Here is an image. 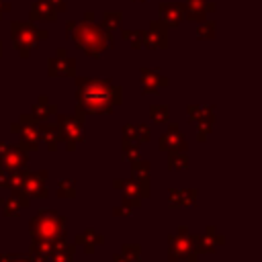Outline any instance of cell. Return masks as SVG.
I'll return each mask as SVG.
<instances>
[{"label":"cell","instance_id":"obj_2","mask_svg":"<svg viewBox=\"0 0 262 262\" xmlns=\"http://www.w3.org/2000/svg\"><path fill=\"white\" fill-rule=\"evenodd\" d=\"M74 45L78 49H82L86 55L90 57H100L104 51L111 49L113 45V33L104 31L98 23L94 20H82L76 23L74 31L70 33Z\"/></svg>","mask_w":262,"mask_h":262},{"label":"cell","instance_id":"obj_29","mask_svg":"<svg viewBox=\"0 0 262 262\" xmlns=\"http://www.w3.org/2000/svg\"><path fill=\"white\" fill-rule=\"evenodd\" d=\"M121 160L123 162H129V164L137 162L139 160V143L123 139V143H121Z\"/></svg>","mask_w":262,"mask_h":262},{"label":"cell","instance_id":"obj_46","mask_svg":"<svg viewBox=\"0 0 262 262\" xmlns=\"http://www.w3.org/2000/svg\"><path fill=\"white\" fill-rule=\"evenodd\" d=\"M0 57H2V41H0Z\"/></svg>","mask_w":262,"mask_h":262},{"label":"cell","instance_id":"obj_47","mask_svg":"<svg viewBox=\"0 0 262 262\" xmlns=\"http://www.w3.org/2000/svg\"><path fill=\"white\" fill-rule=\"evenodd\" d=\"M135 2H145V0H135Z\"/></svg>","mask_w":262,"mask_h":262},{"label":"cell","instance_id":"obj_35","mask_svg":"<svg viewBox=\"0 0 262 262\" xmlns=\"http://www.w3.org/2000/svg\"><path fill=\"white\" fill-rule=\"evenodd\" d=\"M121 254L127 256V258H131V260H139L141 258V246L139 244H123Z\"/></svg>","mask_w":262,"mask_h":262},{"label":"cell","instance_id":"obj_5","mask_svg":"<svg viewBox=\"0 0 262 262\" xmlns=\"http://www.w3.org/2000/svg\"><path fill=\"white\" fill-rule=\"evenodd\" d=\"M84 123H86V113L78 104H76L74 113H57V123L55 125L59 129L61 141H63L68 151H74L86 139Z\"/></svg>","mask_w":262,"mask_h":262},{"label":"cell","instance_id":"obj_1","mask_svg":"<svg viewBox=\"0 0 262 262\" xmlns=\"http://www.w3.org/2000/svg\"><path fill=\"white\" fill-rule=\"evenodd\" d=\"M123 102V88L111 78H76V104L90 115H108Z\"/></svg>","mask_w":262,"mask_h":262},{"label":"cell","instance_id":"obj_28","mask_svg":"<svg viewBox=\"0 0 262 262\" xmlns=\"http://www.w3.org/2000/svg\"><path fill=\"white\" fill-rule=\"evenodd\" d=\"M149 119H151V123H156V125L168 123V121H170V106H168V104H162V102L151 104V106H149Z\"/></svg>","mask_w":262,"mask_h":262},{"label":"cell","instance_id":"obj_40","mask_svg":"<svg viewBox=\"0 0 262 262\" xmlns=\"http://www.w3.org/2000/svg\"><path fill=\"white\" fill-rule=\"evenodd\" d=\"M49 4H51L57 12H66V10H68V0H49Z\"/></svg>","mask_w":262,"mask_h":262},{"label":"cell","instance_id":"obj_4","mask_svg":"<svg viewBox=\"0 0 262 262\" xmlns=\"http://www.w3.org/2000/svg\"><path fill=\"white\" fill-rule=\"evenodd\" d=\"M10 37H12V45L18 51V55L23 59H27L33 49H37L43 41H47L49 33L41 27H37L33 20L25 23V20H12L10 23Z\"/></svg>","mask_w":262,"mask_h":262},{"label":"cell","instance_id":"obj_17","mask_svg":"<svg viewBox=\"0 0 262 262\" xmlns=\"http://www.w3.org/2000/svg\"><path fill=\"white\" fill-rule=\"evenodd\" d=\"M158 14H160V20L168 29H172L184 20V6H182V2H160Z\"/></svg>","mask_w":262,"mask_h":262},{"label":"cell","instance_id":"obj_34","mask_svg":"<svg viewBox=\"0 0 262 262\" xmlns=\"http://www.w3.org/2000/svg\"><path fill=\"white\" fill-rule=\"evenodd\" d=\"M215 33H217L215 20H201V23H199L196 37H201V39H215Z\"/></svg>","mask_w":262,"mask_h":262},{"label":"cell","instance_id":"obj_13","mask_svg":"<svg viewBox=\"0 0 262 262\" xmlns=\"http://www.w3.org/2000/svg\"><path fill=\"white\" fill-rule=\"evenodd\" d=\"M139 80H141L143 94H160L170 84V78L164 76L158 68H141L139 70Z\"/></svg>","mask_w":262,"mask_h":262},{"label":"cell","instance_id":"obj_15","mask_svg":"<svg viewBox=\"0 0 262 262\" xmlns=\"http://www.w3.org/2000/svg\"><path fill=\"white\" fill-rule=\"evenodd\" d=\"M47 170H35V172H25V182H23V192L35 199H45L47 192Z\"/></svg>","mask_w":262,"mask_h":262},{"label":"cell","instance_id":"obj_14","mask_svg":"<svg viewBox=\"0 0 262 262\" xmlns=\"http://www.w3.org/2000/svg\"><path fill=\"white\" fill-rule=\"evenodd\" d=\"M188 145H186V135L180 131V127L178 125H170L168 127V131H164L162 135H160V139H158V149L160 151H166V154H170V151H184Z\"/></svg>","mask_w":262,"mask_h":262},{"label":"cell","instance_id":"obj_16","mask_svg":"<svg viewBox=\"0 0 262 262\" xmlns=\"http://www.w3.org/2000/svg\"><path fill=\"white\" fill-rule=\"evenodd\" d=\"M113 188L121 190L123 196H135V199H145L149 196V180H137V178H117L113 180Z\"/></svg>","mask_w":262,"mask_h":262},{"label":"cell","instance_id":"obj_11","mask_svg":"<svg viewBox=\"0 0 262 262\" xmlns=\"http://www.w3.org/2000/svg\"><path fill=\"white\" fill-rule=\"evenodd\" d=\"M27 160H29V151H25L20 145H12V143H6V141H0V166L6 172L25 168Z\"/></svg>","mask_w":262,"mask_h":262},{"label":"cell","instance_id":"obj_43","mask_svg":"<svg viewBox=\"0 0 262 262\" xmlns=\"http://www.w3.org/2000/svg\"><path fill=\"white\" fill-rule=\"evenodd\" d=\"M113 262H139V260H131V258H127L123 254H115L113 256Z\"/></svg>","mask_w":262,"mask_h":262},{"label":"cell","instance_id":"obj_9","mask_svg":"<svg viewBox=\"0 0 262 262\" xmlns=\"http://www.w3.org/2000/svg\"><path fill=\"white\" fill-rule=\"evenodd\" d=\"M47 76L49 78H74L76 76V59L70 57L63 47H59L55 51V55L47 59Z\"/></svg>","mask_w":262,"mask_h":262},{"label":"cell","instance_id":"obj_19","mask_svg":"<svg viewBox=\"0 0 262 262\" xmlns=\"http://www.w3.org/2000/svg\"><path fill=\"white\" fill-rule=\"evenodd\" d=\"M57 14L59 12L49 4V0H35L29 10V18L33 23H55Z\"/></svg>","mask_w":262,"mask_h":262},{"label":"cell","instance_id":"obj_24","mask_svg":"<svg viewBox=\"0 0 262 262\" xmlns=\"http://www.w3.org/2000/svg\"><path fill=\"white\" fill-rule=\"evenodd\" d=\"M31 115L37 119V123L47 121L51 115H57V104H55V102H51V100H49L45 94H41V96L37 98V102L33 104Z\"/></svg>","mask_w":262,"mask_h":262},{"label":"cell","instance_id":"obj_38","mask_svg":"<svg viewBox=\"0 0 262 262\" xmlns=\"http://www.w3.org/2000/svg\"><path fill=\"white\" fill-rule=\"evenodd\" d=\"M131 213H133V209L127 207V205H119V207L113 209V215H115V217H129Z\"/></svg>","mask_w":262,"mask_h":262},{"label":"cell","instance_id":"obj_39","mask_svg":"<svg viewBox=\"0 0 262 262\" xmlns=\"http://www.w3.org/2000/svg\"><path fill=\"white\" fill-rule=\"evenodd\" d=\"M143 199H135V196H123V205L131 207V209H139Z\"/></svg>","mask_w":262,"mask_h":262},{"label":"cell","instance_id":"obj_41","mask_svg":"<svg viewBox=\"0 0 262 262\" xmlns=\"http://www.w3.org/2000/svg\"><path fill=\"white\" fill-rule=\"evenodd\" d=\"M12 10V4L8 2V0H0V20H2V16L6 14V12H10Z\"/></svg>","mask_w":262,"mask_h":262},{"label":"cell","instance_id":"obj_42","mask_svg":"<svg viewBox=\"0 0 262 262\" xmlns=\"http://www.w3.org/2000/svg\"><path fill=\"white\" fill-rule=\"evenodd\" d=\"M6 184H8V172L0 168V188H6Z\"/></svg>","mask_w":262,"mask_h":262},{"label":"cell","instance_id":"obj_25","mask_svg":"<svg viewBox=\"0 0 262 262\" xmlns=\"http://www.w3.org/2000/svg\"><path fill=\"white\" fill-rule=\"evenodd\" d=\"M205 2H207V0H184V2H182V6H184V18L190 20V23H201V20H205V16H207Z\"/></svg>","mask_w":262,"mask_h":262},{"label":"cell","instance_id":"obj_33","mask_svg":"<svg viewBox=\"0 0 262 262\" xmlns=\"http://www.w3.org/2000/svg\"><path fill=\"white\" fill-rule=\"evenodd\" d=\"M25 168H18V170H10L8 172V184L6 188L10 190H23V182H25Z\"/></svg>","mask_w":262,"mask_h":262},{"label":"cell","instance_id":"obj_7","mask_svg":"<svg viewBox=\"0 0 262 262\" xmlns=\"http://www.w3.org/2000/svg\"><path fill=\"white\" fill-rule=\"evenodd\" d=\"M10 131L14 135H18V145L25 149V151H37L39 149V123L37 119L31 115V113H23L18 117V123H12L10 125Z\"/></svg>","mask_w":262,"mask_h":262},{"label":"cell","instance_id":"obj_30","mask_svg":"<svg viewBox=\"0 0 262 262\" xmlns=\"http://www.w3.org/2000/svg\"><path fill=\"white\" fill-rule=\"evenodd\" d=\"M121 37L133 49H141L143 47V29H121Z\"/></svg>","mask_w":262,"mask_h":262},{"label":"cell","instance_id":"obj_22","mask_svg":"<svg viewBox=\"0 0 262 262\" xmlns=\"http://www.w3.org/2000/svg\"><path fill=\"white\" fill-rule=\"evenodd\" d=\"M102 244H104V235L98 233V231L92 229V227H90V229H84L82 233L76 235V246H82L86 254H94Z\"/></svg>","mask_w":262,"mask_h":262},{"label":"cell","instance_id":"obj_31","mask_svg":"<svg viewBox=\"0 0 262 262\" xmlns=\"http://www.w3.org/2000/svg\"><path fill=\"white\" fill-rule=\"evenodd\" d=\"M131 174H133V178H137V180H149V174H151V164L147 162V160H137V162H133L131 164Z\"/></svg>","mask_w":262,"mask_h":262},{"label":"cell","instance_id":"obj_36","mask_svg":"<svg viewBox=\"0 0 262 262\" xmlns=\"http://www.w3.org/2000/svg\"><path fill=\"white\" fill-rule=\"evenodd\" d=\"M135 127H137V141H139V145L145 143V141H149V137H151L149 125H147V123H137Z\"/></svg>","mask_w":262,"mask_h":262},{"label":"cell","instance_id":"obj_23","mask_svg":"<svg viewBox=\"0 0 262 262\" xmlns=\"http://www.w3.org/2000/svg\"><path fill=\"white\" fill-rule=\"evenodd\" d=\"M74 252H76V246L68 244L66 237L53 239V250L47 256V262H74Z\"/></svg>","mask_w":262,"mask_h":262},{"label":"cell","instance_id":"obj_18","mask_svg":"<svg viewBox=\"0 0 262 262\" xmlns=\"http://www.w3.org/2000/svg\"><path fill=\"white\" fill-rule=\"evenodd\" d=\"M31 205V196L23 190H12L4 201H2V215L4 217H18L23 209Z\"/></svg>","mask_w":262,"mask_h":262},{"label":"cell","instance_id":"obj_12","mask_svg":"<svg viewBox=\"0 0 262 262\" xmlns=\"http://www.w3.org/2000/svg\"><path fill=\"white\" fill-rule=\"evenodd\" d=\"M170 45V29L160 20H151L149 29L143 31V47L147 49H168Z\"/></svg>","mask_w":262,"mask_h":262},{"label":"cell","instance_id":"obj_44","mask_svg":"<svg viewBox=\"0 0 262 262\" xmlns=\"http://www.w3.org/2000/svg\"><path fill=\"white\" fill-rule=\"evenodd\" d=\"M205 10H207V14L209 12H215L217 10V4L215 2H205Z\"/></svg>","mask_w":262,"mask_h":262},{"label":"cell","instance_id":"obj_3","mask_svg":"<svg viewBox=\"0 0 262 262\" xmlns=\"http://www.w3.org/2000/svg\"><path fill=\"white\" fill-rule=\"evenodd\" d=\"M29 233L31 239H61L68 235V219L53 209H41L29 221Z\"/></svg>","mask_w":262,"mask_h":262},{"label":"cell","instance_id":"obj_27","mask_svg":"<svg viewBox=\"0 0 262 262\" xmlns=\"http://www.w3.org/2000/svg\"><path fill=\"white\" fill-rule=\"evenodd\" d=\"M188 168V154L184 151H170L168 154V170L170 172H178V170H186Z\"/></svg>","mask_w":262,"mask_h":262},{"label":"cell","instance_id":"obj_45","mask_svg":"<svg viewBox=\"0 0 262 262\" xmlns=\"http://www.w3.org/2000/svg\"><path fill=\"white\" fill-rule=\"evenodd\" d=\"M84 20H94V12L92 10H86L84 12Z\"/></svg>","mask_w":262,"mask_h":262},{"label":"cell","instance_id":"obj_10","mask_svg":"<svg viewBox=\"0 0 262 262\" xmlns=\"http://www.w3.org/2000/svg\"><path fill=\"white\" fill-rule=\"evenodd\" d=\"M190 239H192V248H194L196 254H215L217 246H221L225 242V237L213 225H207L201 235L190 233Z\"/></svg>","mask_w":262,"mask_h":262},{"label":"cell","instance_id":"obj_32","mask_svg":"<svg viewBox=\"0 0 262 262\" xmlns=\"http://www.w3.org/2000/svg\"><path fill=\"white\" fill-rule=\"evenodd\" d=\"M57 196L59 199H74L76 196V180L74 178H61L57 182Z\"/></svg>","mask_w":262,"mask_h":262},{"label":"cell","instance_id":"obj_37","mask_svg":"<svg viewBox=\"0 0 262 262\" xmlns=\"http://www.w3.org/2000/svg\"><path fill=\"white\" fill-rule=\"evenodd\" d=\"M0 262H33V258L25 254H0Z\"/></svg>","mask_w":262,"mask_h":262},{"label":"cell","instance_id":"obj_21","mask_svg":"<svg viewBox=\"0 0 262 262\" xmlns=\"http://www.w3.org/2000/svg\"><path fill=\"white\" fill-rule=\"evenodd\" d=\"M39 139L45 143V147L49 151H57V147L61 143V135H59L57 125L47 123V121H41L39 123Z\"/></svg>","mask_w":262,"mask_h":262},{"label":"cell","instance_id":"obj_6","mask_svg":"<svg viewBox=\"0 0 262 262\" xmlns=\"http://www.w3.org/2000/svg\"><path fill=\"white\" fill-rule=\"evenodd\" d=\"M199 254L192 248V239H190V231L186 225H180L176 233H172L168 237V260L170 262H196Z\"/></svg>","mask_w":262,"mask_h":262},{"label":"cell","instance_id":"obj_20","mask_svg":"<svg viewBox=\"0 0 262 262\" xmlns=\"http://www.w3.org/2000/svg\"><path fill=\"white\" fill-rule=\"evenodd\" d=\"M196 188H170L168 190V205L172 209H184V207H192L196 203Z\"/></svg>","mask_w":262,"mask_h":262},{"label":"cell","instance_id":"obj_26","mask_svg":"<svg viewBox=\"0 0 262 262\" xmlns=\"http://www.w3.org/2000/svg\"><path fill=\"white\" fill-rule=\"evenodd\" d=\"M123 10H106L102 12V18H100V27L108 33H115V29H119L123 25Z\"/></svg>","mask_w":262,"mask_h":262},{"label":"cell","instance_id":"obj_8","mask_svg":"<svg viewBox=\"0 0 262 262\" xmlns=\"http://www.w3.org/2000/svg\"><path fill=\"white\" fill-rule=\"evenodd\" d=\"M186 113H188V121L196 123V139L201 143H205L209 133L213 131V125H215V108L209 104H205V106L203 104H188Z\"/></svg>","mask_w":262,"mask_h":262}]
</instances>
